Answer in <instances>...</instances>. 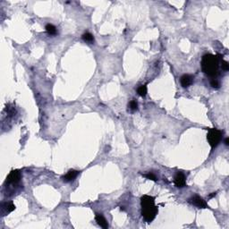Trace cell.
<instances>
[{
    "label": "cell",
    "mask_w": 229,
    "mask_h": 229,
    "mask_svg": "<svg viewBox=\"0 0 229 229\" xmlns=\"http://www.w3.org/2000/svg\"><path fill=\"white\" fill-rule=\"evenodd\" d=\"M219 60L218 56L206 54L201 59V69L203 73L209 77H216L218 74Z\"/></svg>",
    "instance_id": "cell-1"
},
{
    "label": "cell",
    "mask_w": 229,
    "mask_h": 229,
    "mask_svg": "<svg viewBox=\"0 0 229 229\" xmlns=\"http://www.w3.org/2000/svg\"><path fill=\"white\" fill-rule=\"evenodd\" d=\"M158 212V209L157 206H155V204L142 206V215L145 221H147L148 223H150L154 220Z\"/></svg>",
    "instance_id": "cell-2"
},
{
    "label": "cell",
    "mask_w": 229,
    "mask_h": 229,
    "mask_svg": "<svg viewBox=\"0 0 229 229\" xmlns=\"http://www.w3.org/2000/svg\"><path fill=\"white\" fill-rule=\"evenodd\" d=\"M222 135H223V133L220 130L216 129V128L209 129L207 135V140L209 143V145L211 146V148H216L220 143Z\"/></svg>",
    "instance_id": "cell-3"
},
{
    "label": "cell",
    "mask_w": 229,
    "mask_h": 229,
    "mask_svg": "<svg viewBox=\"0 0 229 229\" xmlns=\"http://www.w3.org/2000/svg\"><path fill=\"white\" fill-rule=\"evenodd\" d=\"M21 180V172L19 170H13L10 172V174L6 177V183L14 184L19 183Z\"/></svg>",
    "instance_id": "cell-4"
},
{
    "label": "cell",
    "mask_w": 229,
    "mask_h": 229,
    "mask_svg": "<svg viewBox=\"0 0 229 229\" xmlns=\"http://www.w3.org/2000/svg\"><path fill=\"white\" fill-rule=\"evenodd\" d=\"M174 185L178 188H182L185 186V176L182 172H178L174 178Z\"/></svg>",
    "instance_id": "cell-5"
},
{
    "label": "cell",
    "mask_w": 229,
    "mask_h": 229,
    "mask_svg": "<svg viewBox=\"0 0 229 229\" xmlns=\"http://www.w3.org/2000/svg\"><path fill=\"white\" fill-rule=\"evenodd\" d=\"M189 202L192 203L193 205L200 208V209H205L207 208V203L206 201L203 200L202 198H200L199 196H193L191 199H189Z\"/></svg>",
    "instance_id": "cell-6"
},
{
    "label": "cell",
    "mask_w": 229,
    "mask_h": 229,
    "mask_svg": "<svg viewBox=\"0 0 229 229\" xmlns=\"http://www.w3.org/2000/svg\"><path fill=\"white\" fill-rule=\"evenodd\" d=\"M79 173H80V172L77 171V170L71 169V170H69V171L67 172V174H66L65 175H64V176L62 177V179H63V181L65 182V183L72 182V181H74V180L77 177V175L79 174Z\"/></svg>",
    "instance_id": "cell-7"
},
{
    "label": "cell",
    "mask_w": 229,
    "mask_h": 229,
    "mask_svg": "<svg viewBox=\"0 0 229 229\" xmlns=\"http://www.w3.org/2000/svg\"><path fill=\"white\" fill-rule=\"evenodd\" d=\"M180 83L181 85L184 88H187L189 86H191L193 83V76L191 74H184L181 79H180Z\"/></svg>",
    "instance_id": "cell-8"
},
{
    "label": "cell",
    "mask_w": 229,
    "mask_h": 229,
    "mask_svg": "<svg viewBox=\"0 0 229 229\" xmlns=\"http://www.w3.org/2000/svg\"><path fill=\"white\" fill-rule=\"evenodd\" d=\"M95 219L97 221V223L99 224V226H100L102 228L107 229L108 228V221L107 219L101 215V214H96L95 216Z\"/></svg>",
    "instance_id": "cell-9"
},
{
    "label": "cell",
    "mask_w": 229,
    "mask_h": 229,
    "mask_svg": "<svg viewBox=\"0 0 229 229\" xmlns=\"http://www.w3.org/2000/svg\"><path fill=\"white\" fill-rule=\"evenodd\" d=\"M150 204H155V198L149 195H143L141 198V205L142 206H146V205H150Z\"/></svg>",
    "instance_id": "cell-10"
},
{
    "label": "cell",
    "mask_w": 229,
    "mask_h": 229,
    "mask_svg": "<svg viewBox=\"0 0 229 229\" xmlns=\"http://www.w3.org/2000/svg\"><path fill=\"white\" fill-rule=\"evenodd\" d=\"M82 38H83V39L84 41H86V42H89V43L94 42V37H93V35H92L91 33H89V32H85L84 34H83Z\"/></svg>",
    "instance_id": "cell-11"
},
{
    "label": "cell",
    "mask_w": 229,
    "mask_h": 229,
    "mask_svg": "<svg viewBox=\"0 0 229 229\" xmlns=\"http://www.w3.org/2000/svg\"><path fill=\"white\" fill-rule=\"evenodd\" d=\"M45 29H46V31H47L49 35H56V34H57V28H56L53 24H47Z\"/></svg>",
    "instance_id": "cell-12"
},
{
    "label": "cell",
    "mask_w": 229,
    "mask_h": 229,
    "mask_svg": "<svg viewBox=\"0 0 229 229\" xmlns=\"http://www.w3.org/2000/svg\"><path fill=\"white\" fill-rule=\"evenodd\" d=\"M3 208L5 209V210L7 213H10V212H12V211H14V210L15 209V206H14L12 202H8V203L6 202V203H5Z\"/></svg>",
    "instance_id": "cell-13"
},
{
    "label": "cell",
    "mask_w": 229,
    "mask_h": 229,
    "mask_svg": "<svg viewBox=\"0 0 229 229\" xmlns=\"http://www.w3.org/2000/svg\"><path fill=\"white\" fill-rule=\"evenodd\" d=\"M147 91H148V89H147L146 85L139 86L138 89H137V93H138L141 97H145L146 94H147Z\"/></svg>",
    "instance_id": "cell-14"
},
{
    "label": "cell",
    "mask_w": 229,
    "mask_h": 229,
    "mask_svg": "<svg viewBox=\"0 0 229 229\" xmlns=\"http://www.w3.org/2000/svg\"><path fill=\"white\" fill-rule=\"evenodd\" d=\"M128 108H129V109L131 110V111H133V112H134V111H136L137 109H138V103H137V101L136 100H131L130 101V103L128 104Z\"/></svg>",
    "instance_id": "cell-15"
},
{
    "label": "cell",
    "mask_w": 229,
    "mask_h": 229,
    "mask_svg": "<svg viewBox=\"0 0 229 229\" xmlns=\"http://www.w3.org/2000/svg\"><path fill=\"white\" fill-rule=\"evenodd\" d=\"M210 85L212 86L213 88H215V89H219L220 88L219 82L217 79H215V78H213L212 80H210Z\"/></svg>",
    "instance_id": "cell-16"
},
{
    "label": "cell",
    "mask_w": 229,
    "mask_h": 229,
    "mask_svg": "<svg viewBox=\"0 0 229 229\" xmlns=\"http://www.w3.org/2000/svg\"><path fill=\"white\" fill-rule=\"evenodd\" d=\"M144 176L147 178V179H149V180H151V181H154V182H156L157 181V177H156V175L153 174V173H149V174H144Z\"/></svg>",
    "instance_id": "cell-17"
},
{
    "label": "cell",
    "mask_w": 229,
    "mask_h": 229,
    "mask_svg": "<svg viewBox=\"0 0 229 229\" xmlns=\"http://www.w3.org/2000/svg\"><path fill=\"white\" fill-rule=\"evenodd\" d=\"M221 68L224 71H228L229 70V64L225 60H221Z\"/></svg>",
    "instance_id": "cell-18"
},
{
    "label": "cell",
    "mask_w": 229,
    "mask_h": 229,
    "mask_svg": "<svg viewBox=\"0 0 229 229\" xmlns=\"http://www.w3.org/2000/svg\"><path fill=\"white\" fill-rule=\"evenodd\" d=\"M216 194H217V193H212L211 194H209V198H212V197L216 196Z\"/></svg>",
    "instance_id": "cell-19"
},
{
    "label": "cell",
    "mask_w": 229,
    "mask_h": 229,
    "mask_svg": "<svg viewBox=\"0 0 229 229\" xmlns=\"http://www.w3.org/2000/svg\"><path fill=\"white\" fill-rule=\"evenodd\" d=\"M225 144H226L227 146H228L229 145V138H227V139L225 140Z\"/></svg>",
    "instance_id": "cell-20"
}]
</instances>
